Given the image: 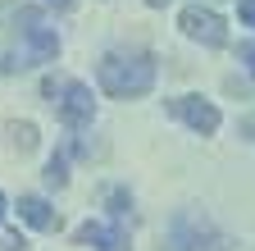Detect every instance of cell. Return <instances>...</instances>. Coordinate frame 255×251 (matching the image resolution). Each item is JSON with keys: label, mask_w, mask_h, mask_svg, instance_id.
I'll return each mask as SVG.
<instances>
[{"label": "cell", "mask_w": 255, "mask_h": 251, "mask_svg": "<svg viewBox=\"0 0 255 251\" xmlns=\"http://www.w3.org/2000/svg\"><path fill=\"white\" fill-rule=\"evenodd\" d=\"M0 215H5V197H0Z\"/></svg>", "instance_id": "cell-17"}, {"label": "cell", "mask_w": 255, "mask_h": 251, "mask_svg": "<svg viewBox=\"0 0 255 251\" xmlns=\"http://www.w3.org/2000/svg\"><path fill=\"white\" fill-rule=\"evenodd\" d=\"M50 187H64V183H69V165H64V155H50V160H46V174H41Z\"/></svg>", "instance_id": "cell-11"}, {"label": "cell", "mask_w": 255, "mask_h": 251, "mask_svg": "<svg viewBox=\"0 0 255 251\" xmlns=\"http://www.w3.org/2000/svg\"><path fill=\"white\" fill-rule=\"evenodd\" d=\"M164 251H237V242L228 233H219L210 215H201V210H178L169 219Z\"/></svg>", "instance_id": "cell-3"}, {"label": "cell", "mask_w": 255, "mask_h": 251, "mask_svg": "<svg viewBox=\"0 0 255 251\" xmlns=\"http://www.w3.org/2000/svg\"><path fill=\"white\" fill-rule=\"evenodd\" d=\"M178 27L191 37V41H201L205 50H219V46H228V23H223L210 5H187L178 14Z\"/></svg>", "instance_id": "cell-5"}, {"label": "cell", "mask_w": 255, "mask_h": 251, "mask_svg": "<svg viewBox=\"0 0 255 251\" xmlns=\"http://www.w3.org/2000/svg\"><path fill=\"white\" fill-rule=\"evenodd\" d=\"M46 5H55V9H73V0H46Z\"/></svg>", "instance_id": "cell-15"}, {"label": "cell", "mask_w": 255, "mask_h": 251, "mask_svg": "<svg viewBox=\"0 0 255 251\" xmlns=\"http://www.w3.org/2000/svg\"><path fill=\"white\" fill-rule=\"evenodd\" d=\"M105 206H110V215H114V224H123V219L132 215V197H128L123 187H105Z\"/></svg>", "instance_id": "cell-9"}, {"label": "cell", "mask_w": 255, "mask_h": 251, "mask_svg": "<svg viewBox=\"0 0 255 251\" xmlns=\"http://www.w3.org/2000/svg\"><path fill=\"white\" fill-rule=\"evenodd\" d=\"M237 59H242V64H246V73H251V78H255V37H251V41H242V46H237Z\"/></svg>", "instance_id": "cell-13"}, {"label": "cell", "mask_w": 255, "mask_h": 251, "mask_svg": "<svg viewBox=\"0 0 255 251\" xmlns=\"http://www.w3.org/2000/svg\"><path fill=\"white\" fill-rule=\"evenodd\" d=\"M146 5H150V9H164V5H169V0H146Z\"/></svg>", "instance_id": "cell-16"}, {"label": "cell", "mask_w": 255, "mask_h": 251, "mask_svg": "<svg viewBox=\"0 0 255 251\" xmlns=\"http://www.w3.org/2000/svg\"><path fill=\"white\" fill-rule=\"evenodd\" d=\"M9 137H14L18 151H37V128L32 123H9Z\"/></svg>", "instance_id": "cell-10"}, {"label": "cell", "mask_w": 255, "mask_h": 251, "mask_svg": "<svg viewBox=\"0 0 255 251\" xmlns=\"http://www.w3.org/2000/svg\"><path fill=\"white\" fill-rule=\"evenodd\" d=\"M18 219L23 224H32L37 233H59V210L46 201V197H18Z\"/></svg>", "instance_id": "cell-8"}, {"label": "cell", "mask_w": 255, "mask_h": 251, "mask_svg": "<svg viewBox=\"0 0 255 251\" xmlns=\"http://www.w3.org/2000/svg\"><path fill=\"white\" fill-rule=\"evenodd\" d=\"M73 238H78L82 247H96V251H128L123 224H101V219H87V224H78Z\"/></svg>", "instance_id": "cell-7"}, {"label": "cell", "mask_w": 255, "mask_h": 251, "mask_svg": "<svg viewBox=\"0 0 255 251\" xmlns=\"http://www.w3.org/2000/svg\"><path fill=\"white\" fill-rule=\"evenodd\" d=\"M237 18L246 27H255V0H237Z\"/></svg>", "instance_id": "cell-14"}, {"label": "cell", "mask_w": 255, "mask_h": 251, "mask_svg": "<svg viewBox=\"0 0 255 251\" xmlns=\"http://www.w3.org/2000/svg\"><path fill=\"white\" fill-rule=\"evenodd\" d=\"M9 23L18 37V55L9 59V69H27V64H46L59 55V32L46 23V14L37 5H9Z\"/></svg>", "instance_id": "cell-2"}, {"label": "cell", "mask_w": 255, "mask_h": 251, "mask_svg": "<svg viewBox=\"0 0 255 251\" xmlns=\"http://www.w3.org/2000/svg\"><path fill=\"white\" fill-rule=\"evenodd\" d=\"M27 242L18 238V229H0V251H23Z\"/></svg>", "instance_id": "cell-12"}, {"label": "cell", "mask_w": 255, "mask_h": 251, "mask_svg": "<svg viewBox=\"0 0 255 251\" xmlns=\"http://www.w3.org/2000/svg\"><path fill=\"white\" fill-rule=\"evenodd\" d=\"M155 55L150 50H105L101 64H96V82H101L105 96L114 101H137L155 87Z\"/></svg>", "instance_id": "cell-1"}, {"label": "cell", "mask_w": 255, "mask_h": 251, "mask_svg": "<svg viewBox=\"0 0 255 251\" xmlns=\"http://www.w3.org/2000/svg\"><path fill=\"white\" fill-rule=\"evenodd\" d=\"M169 114L182 119L187 128H191V133H201V137H214V133H219V123H223L219 105L205 101V96H173V101H169Z\"/></svg>", "instance_id": "cell-6"}, {"label": "cell", "mask_w": 255, "mask_h": 251, "mask_svg": "<svg viewBox=\"0 0 255 251\" xmlns=\"http://www.w3.org/2000/svg\"><path fill=\"white\" fill-rule=\"evenodd\" d=\"M41 96L55 105V114H59V123L64 128H87V123L96 119V101H91V87L87 82H78V78H46L41 82Z\"/></svg>", "instance_id": "cell-4"}]
</instances>
